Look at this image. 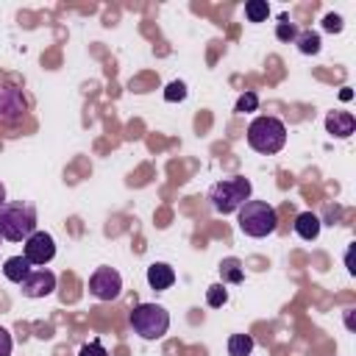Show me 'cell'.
I'll list each match as a JSON object with an SVG mask.
<instances>
[{
    "instance_id": "1",
    "label": "cell",
    "mask_w": 356,
    "mask_h": 356,
    "mask_svg": "<svg viewBox=\"0 0 356 356\" xmlns=\"http://www.w3.org/2000/svg\"><path fill=\"white\" fill-rule=\"evenodd\" d=\"M33 231H36V209H33V203L6 200L0 206V239L25 242Z\"/></svg>"
},
{
    "instance_id": "2",
    "label": "cell",
    "mask_w": 356,
    "mask_h": 356,
    "mask_svg": "<svg viewBox=\"0 0 356 356\" xmlns=\"http://www.w3.org/2000/svg\"><path fill=\"white\" fill-rule=\"evenodd\" d=\"M236 225L250 239H264L278 228V214L267 200H248L236 211Z\"/></svg>"
},
{
    "instance_id": "3",
    "label": "cell",
    "mask_w": 356,
    "mask_h": 356,
    "mask_svg": "<svg viewBox=\"0 0 356 356\" xmlns=\"http://www.w3.org/2000/svg\"><path fill=\"white\" fill-rule=\"evenodd\" d=\"M250 181L245 175H234V178H222L209 189V203L217 214H234L242 209V203L250 200Z\"/></svg>"
},
{
    "instance_id": "4",
    "label": "cell",
    "mask_w": 356,
    "mask_h": 356,
    "mask_svg": "<svg viewBox=\"0 0 356 356\" xmlns=\"http://www.w3.org/2000/svg\"><path fill=\"white\" fill-rule=\"evenodd\" d=\"M248 145H250L256 153L273 156V153H278V150L286 145V125H284L278 117L261 114V117H256V120L248 125Z\"/></svg>"
},
{
    "instance_id": "5",
    "label": "cell",
    "mask_w": 356,
    "mask_h": 356,
    "mask_svg": "<svg viewBox=\"0 0 356 356\" xmlns=\"http://www.w3.org/2000/svg\"><path fill=\"white\" fill-rule=\"evenodd\" d=\"M128 320H131L134 334H139L147 342L161 339L167 334V328H170V314L159 303H136L134 312L128 314Z\"/></svg>"
},
{
    "instance_id": "6",
    "label": "cell",
    "mask_w": 356,
    "mask_h": 356,
    "mask_svg": "<svg viewBox=\"0 0 356 356\" xmlns=\"http://www.w3.org/2000/svg\"><path fill=\"white\" fill-rule=\"evenodd\" d=\"M89 292L97 300H117L122 292V275L114 267H97L89 275Z\"/></svg>"
},
{
    "instance_id": "7",
    "label": "cell",
    "mask_w": 356,
    "mask_h": 356,
    "mask_svg": "<svg viewBox=\"0 0 356 356\" xmlns=\"http://www.w3.org/2000/svg\"><path fill=\"white\" fill-rule=\"evenodd\" d=\"M22 256L28 259L31 267H44V264L53 261V256H56V242H53V236L44 234V231H33V234L25 239Z\"/></svg>"
},
{
    "instance_id": "8",
    "label": "cell",
    "mask_w": 356,
    "mask_h": 356,
    "mask_svg": "<svg viewBox=\"0 0 356 356\" xmlns=\"http://www.w3.org/2000/svg\"><path fill=\"white\" fill-rule=\"evenodd\" d=\"M19 286H22L25 298H47L56 289V275L50 270H44V267H33Z\"/></svg>"
},
{
    "instance_id": "9",
    "label": "cell",
    "mask_w": 356,
    "mask_h": 356,
    "mask_svg": "<svg viewBox=\"0 0 356 356\" xmlns=\"http://www.w3.org/2000/svg\"><path fill=\"white\" fill-rule=\"evenodd\" d=\"M25 108H28V103L19 89H14V86L0 89V122H17L25 114Z\"/></svg>"
},
{
    "instance_id": "10",
    "label": "cell",
    "mask_w": 356,
    "mask_h": 356,
    "mask_svg": "<svg viewBox=\"0 0 356 356\" xmlns=\"http://www.w3.org/2000/svg\"><path fill=\"white\" fill-rule=\"evenodd\" d=\"M325 131L337 139H348L356 131V117L350 111H331L325 117Z\"/></svg>"
},
{
    "instance_id": "11",
    "label": "cell",
    "mask_w": 356,
    "mask_h": 356,
    "mask_svg": "<svg viewBox=\"0 0 356 356\" xmlns=\"http://www.w3.org/2000/svg\"><path fill=\"white\" fill-rule=\"evenodd\" d=\"M175 284V270L167 264V261H153L147 267V286L153 292H164Z\"/></svg>"
},
{
    "instance_id": "12",
    "label": "cell",
    "mask_w": 356,
    "mask_h": 356,
    "mask_svg": "<svg viewBox=\"0 0 356 356\" xmlns=\"http://www.w3.org/2000/svg\"><path fill=\"white\" fill-rule=\"evenodd\" d=\"M320 217L314 214V211H300L298 217H295V234L303 239V242H314L317 236H320Z\"/></svg>"
},
{
    "instance_id": "13",
    "label": "cell",
    "mask_w": 356,
    "mask_h": 356,
    "mask_svg": "<svg viewBox=\"0 0 356 356\" xmlns=\"http://www.w3.org/2000/svg\"><path fill=\"white\" fill-rule=\"evenodd\" d=\"M31 270H33V267L28 264L25 256H11V259H6V264H3V275H6L11 284H22Z\"/></svg>"
},
{
    "instance_id": "14",
    "label": "cell",
    "mask_w": 356,
    "mask_h": 356,
    "mask_svg": "<svg viewBox=\"0 0 356 356\" xmlns=\"http://www.w3.org/2000/svg\"><path fill=\"white\" fill-rule=\"evenodd\" d=\"M253 337L250 334H231L228 337V356H250L253 353Z\"/></svg>"
},
{
    "instance_id": "15",
    "label": "cell",
    "mask_w": 356,
    "mask_h": 356,
    "mask_svg": "<svg viewBox=\"0 0 356 356\" xmlns=\"http://www.w3.org/2000/svg\"><path fill=\"white\" fill-rule=\"evenodd\" d=\"M220 275H222V284L231 281V284H242L245 281V270L239 264V259H222L220 261Z\"/></svg>"
},
{
    "instance_id": "16",
    "label": "cell",
    "mask_w": 356,
    "mask_h": 356,
    "mask_svg": "<svg viewBox=\"0 0 356 356\" xmlns=\"http://www.w3.org/2000/svg\"><path fill=\"white\" fill-rule=\"evenodd\" d=\"M295 44H298V50L303 53V56H314V53H320V33H314V31H303V33H298V39H295Z\"/></svg>"
},
{
    "instance_id": "17",
    "label": "cell",
    "mask_w": 356,
    "mask_h": 356,
    "mask_svg": "<svg viewBox=\"0 0 356 356\" xmlns=\"http://www.w3.org/2000/svg\"><path fill=\"white\" fill-rule=\"evenodd\" d=\"M245 17H248V22H264L270 17V3L267 0H248Z\"/></svg>"
},
{
    "instance_id": "18",
    "label": "cell",
    "mask_w": 356,
    "mask_h": 356,
    "mask_svg": "<svg viewBox=\"0 0 356 356\" xmlns=\"http://www.w3.org/2000/svg\"><path fill=\"white\" fill-rule=\"evenodd\" d=\"M206 303H209L211 309L225 306V303H228V289H225V284H211V286L206 289Z\"/></svg>"
},
{
    "instance_id": "19",
    "label": "cell",
    "mask_w": 356,
    "mask_h": 356,
    "mask_svg": "<svg viewBox=\"0 0 356 356\" xmlns=\"http://www.w3.org/2000/svg\"><path fill=\"white\" fill-rule=\"evenodd\" d=\"M259 108V95L256 92H245V95H239V100H236V114H250V111H256Z\"/></svg>"
},
{
    "instance_id": "20",
    "label": "cell",
    "mask_w": 356,
    "mask_h": 356,
    "mask_svg": "<svg viewBox=\"0 0 356 356\" xmlns=\"http://www.w3.org/2000/svg\"><path fill=\"white\" fill-rule=\"evenodd\" d=\"M298 33H300V31H298V25H295V22L281 19V22L275 25V39H278V42H295V39H298Z\"/></svg>"
},
{
    "instance_id": "21",
    "label": "cell",
    "mask_w": 356,
    "mask_h": 356,
    "mask_svg": "<svg viewBox=\"0 0 356 356\" xmlns=\"http://www.w3.org/2000/svg\"><path fill=\"white\" fill-rule=\"evenodd\" d=\"M184 97H186V83H184V81L167 83V89H164V100H167V103H181Z\"/></svg>"
},
{
    "instance_id": "22",
    "label": "cell",
    "mask_w": 356,
    "mask_h": 356,
    "mask_svg": "<svg viewBox=\"0 0 356 356\" xmlns=\"http://www.w3.org/2000/svg\"><path fill=\"white\" fill-rule=\"evenodd\" d=\"M78 356H108V350L95 339V342H86V345L78 350Z\"/></svg>"
},
{
    "instance_id": "23",
    "label": "cell",
    "mask_w": 356,
    "mask_h": 356,
    "mask_svg": "<svg viewBox=\"0 0 356 356\" xmlns=\"http://www.w3.org/2000/svg\"><path fill=\"white\" fill-rule=\"evenodd\" d=\"M323 28H325L328 33H339V31H342V17H339V14H325Z\"/></svg>"
},
{
    "instance_id": "24",
    "label": "cell",
    "mask_w": 356,
    "mask_h": 356,
    "mask_svg": "<svg viewBox=\"0 0 356 356\" xmlns=\"http://www.w3.org/2000/svg\"><path fill=\"white\" fill-rule=\"evenodd\" d=\"M11 348H14V339H11V334L0 325V356H11Z\"/></svg>"
},
{
    "instance_id": "25",
    "label": "cell",
    "mask_w": 356,
    "mask_h": 356,
    "mask_svg": "<svg viewBox=\"0 0 356 356\" xmlns=\"http://www.w3.org/2000/svg\"><path fill=\"white\" fill-rule=\"evenodd\" d=\"M345 267L350 275H356V267H353V245H348V253H345Z\"/></svg>"
},
{
    "instance_id": "26",
    "label": "cell",
    "mask_w": 356,
    "mask_h": 356,
    "mask_svg": "<svg viewBox=\"0 0 356 356\" xmlns=\"http://www.w3.org/2000/svg\"><path fill=\"white\" fill-rule=\"evenodd\" d=\"M345 325L353 331V309H345Z\"/></svg>"
},
{
    "instance_id": "27",
    "label": "cell",
    "mask_w": 356,
    "mask_h": 356,
    "mask_svg": "<svg viewBox=\"0 0 356 356\" xmlns=\"http://www.w3.org/2000/svg\"><path fill=\"white\" fill-rule=\"evenodd\" d=\"M3 203H6V186L0 184V206H3Z\"/></svg>"
}]
</instances>
